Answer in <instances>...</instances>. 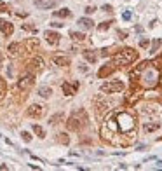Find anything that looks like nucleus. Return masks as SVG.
<instances>
[{"label":"nucleus","mask_w":162,"mask_h":171,"mask_svg":"<svg viewBox=\"0 0 162 171\" xmlns=\"http://www.w3.org/2000/svg\"><path fill=\"white\" fill-rule=\"evenodd\" d=\"M99 134L101 140L112 147H129L138 134V117L129 107L117 108L103 120Z\"/></svg>","instance_id":"nucleus-1"},{"label":"nucleus","mask_w":162,"mask_h":171,"mask_svg":"<svg viewBox=\"0 0 162 171\" xmlns=\"http://www.w3.org/2000/svg\"><path fill=\"white\" fill-rule=\"evenodd\" d=\"M87 124H89V117H87V112H86L84 108L75 110V112L66 119V128H68L70 131H75V133L82 131Z\"/></svg>","instance_id":"nucleus-2"},{"label":"nucleus","mask_w":162,"mask_h":171,"mask_svg":"<svg viewBox=\"0 0 162 171\" xmlns=\"http://www.w3.org/2000/svg\"><path fill=\"white\" fill-rule=\"evenodd\" d=\"M138 51L136 49H132V47H124V49H120L117 54H113V61H115V65L119 66V68H122V66H127V65H132L136 59H138Z\"/></svg>","instance_id":"nucleus-3"},{"label":"nucleus","mask_w":162,"mask_h":171,"mask_svg":"<svg viewBox=\"0 0 162 171\" xmlns=\"http://www.w3.org/2000/svg\"><path fill=\"white\" fill-rule=\"evenodd\" d=\"M92 105H94V108H96V115H98L99 120H101L103 115L110 110V107H108V103H107V100H105V96H103V95H96V96H94V98H92Z\"/></svg>","instance_id":"nucleus-4"},{"label":"nucleus","mask_w":162,"mask_h":171,"mask_svg":"<svg viewBox=\"0 0 162 171\" xmlns=\"http://www.w3.org/2000/svg\"><path fill=\"white\" fill-rule=\"evenodd\" d=\"M33 86H35V75H33L32 72L24 74V75L18 80V89L21 91V93H28Z\"/></svg>","instance_id":"nucleus-5"},{"label":"nucleus","mask_w":162,"mask_h":171,"mask_svg":"<svg viewBox=\"0 0 162 171\" xmlns=\"http://www.w3.org/2000/svg\"><path fill=\"white\" fill-rule=\"evenodd\" d=\"M124 89H126V84L122 80H112V82L101 84V91L107 93V95H115V93H120Z\"/></svg>","instance_id":"nucleus-6"},{"label":"nucleus","mask_w":162,"mask_h":171,"mask_svg":"<svg viewBox=\"0 0 162 171\" xmlns=\"http://www.w3.org/2000/svg\"><path fill=\"white\" fill-rule=\"evenodd\" d=\"M26 68H28V72H40L42 68H44V59L38 56H33L32 59H28L26 61Z\"/></svg>","instance_id":"nucleus-7"},{"label":"nucleus","mask_w":162,"mask_h":171,"mask_svg":"<svg viewBox=\"0 0 162 171\" xmlns=\"http://www.w3.org/2000/svg\"><path fill=\"white\" fill-rule=\"evenodd\" d=\"M119 66L115 65V61H108V63H105L101 68H99V72H98V77H101V79H105V77L112 75L115 70H117Z\"/></svg>","instance_id":"nucleus-8"},{"label":"nucleus","mask_w":162,"mask_h":171,"mask_svg":"<svg viewBox=\"0 0 162 171\" xmlns=\"http://www.w3.org/2000/svg\"><path fill=\"white\" fill-rule=\"evenodd\" d=\"M26 114H28V117H32V119H40V117L44 115V107L38 105V103H33V105L26 110Z\"/></svg>","instance_id":"nucleus-9"},{"label":"nucleus","mask_w":162,"mask_h":171,"mask_svg":"<svg viewBox=\"0 0 162 171\" xmlns=\"http://www.w3.org/2000/svg\"><path fill=\"white\" fill-rule=\"evenodd\" d=\"M77 89H78V82H63V86H61V91H63V95L65 96H73L77 93Z\"/></svg>","instance_id":"nucleus-10"},{"label":"nucleus","mask_w":162,"mask_h":171,"mask_svg":"<svg viewBox=\"0 0 162 171\" xmlns=\"http://www.w3.org/2000/svg\"><path fill=\"white\" fill-rule=\"evenodd\" d=\"M0 32L4 33V37H11V35L14 33V25H12L11 21L2 19V21H0Z\"/></svg>","instance_id":"nucleus-11"},{"label":"nucleus","mask_w":162,"mask_h":171,"mask_svg":"<svg viewBox=\"0 0 162 171\" xmlns=\"http://www.w3.org/2000/svg\"><path fill=\"white\" fill-rule=\"evenodd\" d=\"M162 126L161 120H150V122H143V131L145 133H153V131H159Z\"/></svg>","instance_id":"nucleus-12"},{"label":"nucleus","mask_w":162,"mask_h":171,"mask_svg":"<svg viewBox=\"0 0 162 171\" xmlns=\"http://www.w3.org/2000/svg\"><path fill=\"white\" fill-rule=\"evenodd\" d=\"M44 37H45V40H47L51 45H58L59 40H61V35L56 33V32H53V30H47V32L44 33Z\"/></svg>","instance_id":"nucleus-13"},{"label":"nucleus","mask_w":162,"mask_h":171,"mask_svg":"<svg viewBox=\"0 0 162 171\" xmlns=\"http://www.w3.org/2000/svg\"><path fill=\"white\" fill-rule=\"evenodd\" d=\"M23 51H24V47H23L21 42H12V44L7 47V53H9L11 56H19Z\"/></svg>","instance_id":"nucleus-14"},{"label":"nucleus","mask_w":162,"mask_h":171,"mask_svg":"<svg viewBox=\"0 0 162 171\" xmlns=\"http://www.w3.org/2000/svg\"><path fill=\"white\" fill-rule=\"evenodd\" d=\"M53 63L58 65V66H70V58L68 56H63V54H54L53 56Z\"/></svg>","instance_id":"nucleus-15"},{"label":"nucleus","mask_w":162,"mask_h":171,"mask_svg":"<svg viewBox=\"0 0 162 171\" xmlns=\"http://www.w3.org/2000/svg\"><path fill=\"white\" fill-rule=\"evenodd\" d=\"M23 47L26 49V53H35L38 49V40L37 38H28V40H24Z\"/></svg>","instance_id":"nucleus-16"},{"label":"nucleus","mask_w":162,"mask_h":171,"mask_svg":"<svg viewBox=\"0 0 162 171\" xmlns=\"http://www.w3.org/2000/svg\"><path fill=\"white\" fill-rule=\"evenodd\" d=\"M33 4L38 9H51L56 5V0H33Z\"/></svg>","instance_id":"nucleus-17"},{"label":"nucleus","mask_w":162,"mask_h":171,"mask_svg":"<svg viewBox=\"0 0 162 171\" xmlns=\"http://www.w3.org/2000/svg\"><path fill=\"white\" fill-rule=\"evenodd\" d=\"M140 112H141V114L152 115V114H157V112H159V107H157L155 103H148V105H145V107L140 108Z\"/></svg>","instance_id":"nucleus-18"},{"label":"nucleus","mask_w":162,"mask_h":171,"mask_svg":"<svg viewBox=\"0 0 162 171\" xmlns=\"http://www.w3.org/2000/svg\"><path fill=\"white\" fill-rule=\"evenodd\" d=\"M82 54H84V58H86L89 63H96V61H98V53H96V51L86 49V51H82Z\"/></svg>","instance_id":"nucleus-19"},{"label":"nucleus","mask_w":162,"mask_h":171,"mask_svg":"<svg viewBox=\"0 0 162 171\" xmlns=\"http://www.w3.org/2000/svg\"><path fill=\"white\" fill-rule=\"evenodd\" d=\"M119 51H120V47H119V45H112V47H105V49L101 51V54L107 58V56H113V54H117Z\"/></svg>","instance_id":"nucleus-20"},{"label":"nucleus","mask_w":162,"mask_h":171,"mask_svg":"<svg viewBox=\"0 0 162 171\" xmlns=\"http://www.w3.org/2000/svg\"><path fill=\"white\" fill-rule=\"evenodd\" d=\"M78 25H80L84 30H91L94 23H92V19H89V18H80L78 19Z\"/></svg>","instance_id":"nucleus-21"},{"label":"nucleus","mask_w":162,"mask_h":171,"mask_svg":"<svg viewBox=\"0 0 162 171\" xmlns=\"http://www.w3.org/2000/svg\"><path fill=\"white\" fill-rule=\"evenodd\" d=\"M54 16H56V18H70V16H72V11L65 7V9H59V11H54Z\"/></svg>","instance_id":"nucleus-22"},{"label":"nucleus","mask_w":162,"mask_h":171,"mask_svg":"<svg viewBox=\"0 0 162 171\" xmlns=\"http://www.w3.org/2000/svg\"><path fill=\"white\" fill-rule=\"evenodd\" d=\"M51 95H53V89H51V87H47V86L38 87V96H42V98H49Z\"/></svg>","instance_id":"nucleus-23"},{"label":"nucleus","mask_w":162,"mask_h":171,"mask_svg":"<svg viewBox=\"0 0 162 171\" xmlns=\"http://www.w3.org/2000/svg\"><path fill=\"white\" fill-rule=\"evenodd\" d=\"M56 140H58V141H59L61 145H68V143H70V136H68L66 133H59Z\"/></svg>","instance_id":"nucleus-24"},{"label":"nucleus","mask_w":162,"mask_h":171,"mask_svg":"<svg viewBox=\"0 0 162 171\" xmlns=\"http://www.w3.org/2000/svg\"><path fill=\"white\" fill-rule=\"evenodd\" d=\"M63 119H65V114H61V112H59V114H54L53 117L49 119V124H59Z\"/></svg>","instance_id":"nucleus-25"},{"label":"nucleus","mask_w":162,"mask_h":171,"mask_svg":"<svg viewBox=\"0 0 162 171\" xmlns=\"http://www.w3.org/2000/svg\"><path fill=\"white\" fill-rule=\"evenodd\" d=\"M112 25H113V21H112V19H110V21H103V23H99V26H98V32H101V33H103V32H107V30L110 28V26H112Z\"/></svg>","instance_id":"nucleus-26"},{"label":"nucleus","mask_w":162,"mask_h":171,"mask_svg":"<svg viewBox=\"0 0 162 171\" xmlns=\"http://www.w3.org/2000/svg\"><path fill=\"white\" fill-rule=\"evenodd\" d=\"M33 133H35L38 138H45V131H44V128L38 126V124H33Z\"/></svg>","instance_id":"nucleus-27"},{"label":"nucleus","mask_w":162,"mask_h":171,"mask_svg":"<svg viewBox=\"0 0 162 171\" xmlns=\"http://www.w3.org/2000/svg\"><path fill=\"white\" fill-rule=\"evenodd\" d=\"M70 37H72L73 40H77V42H82V40L86 38V35L80 33V32H70Z\"/></svg>","instance_id":"nucleus-28"},{"label":"nucleus","mask_w":162,"mask_h":171,"mask_svg":"<svg viewBox=\"0 0 162 171\" xmlns=\"http://www.w3.org/2000/svg\"><path fill=\"white\" fill-rule=\"evenodd\" d=\"M5 93H7V84H5V80L0 77V100L5 96Z\"/></svg>","instance_id":"nucleus-29"},{"label":"nucleus","mask_w":162,"mask_h":171,"mask_svg":"<svg viewBox=\"0 0 162 171\" xmlns=\"http://www.w3.org/2000/svg\"><path fill=\"white\" fill-rule=\"evenodd\" d=\"M161 44H162L161 38H155V40H153V44H152V53H157V49L161 47Z\"/></svg>","instance_id":"nucleus-30"},{"label":"nucleus","mask_w":162,"mask_h":171,"mask_svg":"<svg viewBox=\"0 0 162 171\" xmlns=\"http://www.w3.org/2000/svg\"><path fill=\"white\" fill-rule=\"evenodd\" d=\"M23 30H26V32H33V33H37V26H33V25H23Z\"/></svg>","instance_id":"nucleus-31"},{"label":"nucleus","mask_w":162,"mask_h":171,"mask_svg":"<svg viewBox=\"0 0 162 171\" xmlns=\"http://www.w3.org/2000/svg\"><path fill=\"white\" fill-rule=\"evenodd\" d=\"M21 136H23V140H24V141H32V134H30V133L23 131V133H21Z\"/></svg>","instance_id":"nucleus-32"},{"label":"nucleus","mask_w":162,"mask_h":171,"mask_svg":"<svg viewBox=\"0 0 162 171\" xmlns=\"http://www.w3.org/2000/svg\"><path fill=\"white\" fill-rule=\"evenodd\" d=\"M0 12H9V7H7V4H4L2 0H0Z\"/></svg>","instance_id":"nucleus-33"},{"label":"nucleus","mask_w":162,"mask_h":171,"mask_svg":"<svg viewBox=\"0 0 162 171\" xmlns=\"http://www.w3.org/2000/svg\"><path fill=\"white\" fill-rule=\"evenodd\" d=\"M92 12H96V7L94 5H87L86 7V14H92Z\"/></svg>","instance_id":"nucleus-34"},{"label":"nucleus","mask_w":162,"mask_h":171,"mask_svg":"<svg viewBox=\"0 0 162 171\" xmlns=\"http://www.w3.org/2000/svg\"><path fill=\"white\" fill-rule=\"evenodd\" d=\"M101 11H107V12H112V11H113V7H112L110 4H105V5L101 7Z\"/></svg>","instance_id":"nucleus-35"},{"label":"nucleus","mask_w":162,"mask_h":171,"mask_svg":"<svg viewBox=\"0 0 162 171\" xmlns=\"http://www.w3.org/2000/svg\"><path fill=\"white\" fill-rule=\"evenodd\" d=\"M119 37H120V40L127 38V32H126V30H119Z\"/></svg>","instance_id":"nucleus-36"},{"label":"nucleus","mask_w":162,"mask_h":171,"mask_svg":"<svg viewBox=\"0 0 162 171\" xmlns=\"http://www.w3.org/2000/svg\"><path fill=\"white\" fill-rule=\"evenodd\" d=\"M148 44H150V40H146V38H141V40H140V45H141V47H148Z\"/></svg>","instance_id":"nucleus-37"},{"label":"nucleus","mask_w":162,"mask_h":171,"mask_svg":"<svg viewBox=\"0 0 162 171\" xmlns=\"http://www.w3.org/2000/svg\"><path fill=\"white\" fill-rule=\"evenodd\" d=\"M122 18L126 19V21H129V19H131V12H129V11H126V12L122 14Z\"/></svg>","instance_id":"nucleus-38"},{"label":"nucleus","mask_w":162,"mask_h":171,"mask_svg":"<svg viewBox=\"0 0 162 171\" xmlns=\"http://www.w3.org/2000/svg\"><path fill=\"white\" fill-rule=\"evenodd\" d=\"M51 25H53L54 28H59V26H63V25H61V23H51Z\"/></svg>","instance_id":"nucleus-39"},{"label":"nucleus","mask_w":162,"mask_h":171,"mask_svg":"<svg viewBox=\"0 0 162 171\" xmlns=\"http://www.w3.org/2000/svg\"><path fill=\"white\" fill-rule=\"evenodd\" d=\"M2 61H4V54L0 53V65H2Z\"/></svg>","instance_id":"nucleus-40"},{"label":"nucleus","mask_w":162,"mask_h":171,"mask_svg":"<svg viewBox=\"0 0 162 171\" xmlns=\"http://www.w3.org/2000/svg\"><path fill=\"white\" fill-rule=\"evenodd\" d=\"M159 168H162V161H161V162H159Z\"/></svg>","instance_id":"nucleus-41"},{"label":"nucleus","mask_w":162,"mask_h":171,"mask_svg":"<svg viewBox=\"0 0 162 171\" xmlns=\"http://www.w3.org/2000/svg\"><path fill=\"white\" fill-rule=\"evenodd\" d=\"M161 59H162V53H161Z\"/></svg>","instance_id":"nucleus-42"}]
</instances>
